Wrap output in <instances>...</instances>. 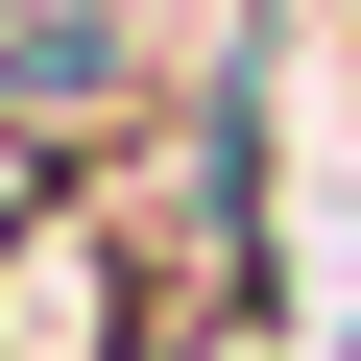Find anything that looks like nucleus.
Masks as SVG:
<instances>
[{
	"label": "nucleus",
	"mask_w": 361,
	"mask_h": 361,
	"mask_svg": "<svg viewBox=\"0 0 361 361\" xmlns=\"http://www.w3.org/2000/svg\"><path fill=\"white\" fill-rule=\"evenodd\" d=\"M145 121H193L169 0H0V193H97Z\"/></svg>",
	"instance_id": "obj_1"
}]
</instances>
